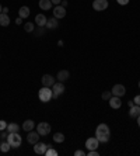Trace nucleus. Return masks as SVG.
Returning a JSON list of instances; mask_svg holds the SVG:
<instances>
[{
	"label": "nucleus",
	"instance_id": "obj_1",
	"mask_svg": "<svg viewBox=\"0 0 140 156\" xmlns=\"http://www.w3.org/2000/svg\"><path fill=\"white\" fill-rule=\"evenodd\" d=\"M95 138L100 142H104V144L109 141V138H111V129H109V127H108L107 124L102 122L97 127V129H95Z\"/></svg>",
	"mask_w": 140,
	"mask_h": 156
},
{
	"label": "nucleus",
	"instance_id": "obj_2",
	"mask_svg": "<svg viewBox=\"0 0 140 156\" xmlns=\"http://www.w3.org/2000/svg\"><path fill=\"white\" fill-rule=\"evenodd\" d=\"M38 98H39L42 103H48L53 98V93H52V89L50 87L43 86L39 91H38Z\"/></svg>",
	"mask_w": 140,
	"mask_h": 156
},
{
	"label": "nucleus",
	"instance_id": "obj_3",
	"mask_svg": "<svg viewBox=\"0 0 140 156\" xmlns=\"http://www.w3.org/2000/svg\"><path fill=\"white\" fill-rule=\"evenodd\" d=\"M6 141L10 144L11 148H20L22 144V138L18 135V132H9Z\"/></svg>",
	"mask_w": 140,
	"mask_h": 156
},
{
	"label": "nucleus",
	"instance_id": "obj_4",
	"mask_svg": "<svg viewBox=\"0 0 140 156\" xmlns=\"http://www.w3.org/2000/svg\"><path fill=\"white\" fill-rule=\"evenodd\" d=\"M50 89H52V93H53V98H58L60 94H63V91H65V84H63V82H56Z\"/></svg>",
	"mask_w": 140,
	"mask_h": 156
},
{
	"label": "nucleus",
	"instance_id": "obj_5",
	"mask_svg": "<svg viewBox=\"0 0 140 156\" xmlns=\"http://www.w3.org/2000/svg\"><path fill=\"white\" fill-rule=\"evenodd\" d=\"M109 3H108V0H94L93 2V9L95 11H104L108 9Z\"/></svg>",
	"mask_w": 140,
	"mask_h": 156
},
{
	"label": "nucleus",
	"instance_id": "obj_6",
	"mask_svg": "<svg viewBox=\"0 0 140 156\" xmlns=\"http://www.w3.org/2000/svg\"><path fill=\"white\" fill-rule=\"evenodd\" d=\"M36 132H38L41 136H46L50 132V125L48 122H39L36 125Z\"/></svg>",
	"mask_w": 140,
	"mask_h": 156
},
{
	"label": "nucleus",
	"instance_id": "obj_7",
	"mask_svg": "<svg viewBox=\"0 0 140 156\" xmlns=\"http://www.w3.org/2000/svg\"><path fill=\"white\" fill-rule=\"evenodd\" d=\"M48 146L49 145H46V144H43V142H36L35 144V146H34V152L36 153V155H45V152H46V149H48Z\"/></svg>",
	"mask_w": 140,
	"mask_h": 156
},
{
	"label": "nucleus",
	"instance_id": "obj_8",
	"mask_svg": "<svg viewBox=\"0 0 140 156\" xmlns=\"http://www.w3.org/2000/svg\"><path fill=\"white\" fill-rule=\"evenodd\" d=\"M112 94L114 96H118V97H122V96L126 94V89L123 84H115V86L112 87Z\"/></svg>",
	"mask_w": 140,
	"mask_h": 156
},
{
	"label": "nucleus",
	"instance_id": "obj_9",
	"mask_svg": "<svg viewBox=\"0 0 140 156\" xmlns=\"http://www.w3.org/2000/svg\"><path fill=\"white\" fill-rule=\"evenodd\" d=\"M53 17L55 18H63V17H66V7H63V6H55V9H53Z\"/></svg>",
	"mask_w": 140,
	"mask_h": 156
},
{
	"label": "nucleus",
	"instance_id": "obj_10",
	"mask_svg": "<svg viewBox=\"0 0 140 156\" xmlns=\"http://www.w3.org/2000/svg\"><path fill=\"white\" fill-rule=\"evenodd\" d=\"M108 101H109V105H111L112 108H115V110L121 108V105H122V100H121V97H118V96H114V94H112V97L109 98Z\"/></svg>",
	"mask_w": 140,
	"mask_h": 156
},
{
	"label": "nucleus",
	"instance_id": "obj_11",
	"mask_svg": "<svg viewBox=\"0 0 140 156\" xmlns=\"http://www.w3.org/2000/svg\"><path fill=\"white\" fill-rule=\"evenodd\" d=\"M98 145H100V141H98L95 136H91V138H88V139L86 141V146L90 149V151H94V149H97Z\"/></svg>",
	"mask_w": 140,
	"mask_h": 156
},
{
	"label": "nucleus",
	"instance_id": "obj_12",
	"mask_svg": "<svg viewBox=\"0 0 140 156\" xmlns=\"http://www.w3.org/2000/svg\"><path fill=\"white\" fill-rule=\"evenodd\" d=\"M39 136L41 135L38 134V132H34V131H29L28 135H27V142L28 144H32V145H35L36 142L39 141Z\"/></svg>",
	"mask_w": 140,
	"mask_h": 156
},
{
	"label": "nucleus",
	"instance_id": "obj_13",
	"mask_svg": "<svg viewBox=\"0 0 140 156\" xmlns=\"http://www.w3.org/2000/svg\"><path fill=\"white\" fill-rule=\"evenodd\" d=\"M55 83H56V80H55V77L52 76V75H43L42 76V84L43 86L52 87Z\"/></svg>",
	"mask_w": 140,
	"mask_h": 156
},
{
	"label": "nucleus",
	"instance_id": "obj_14",
	"mask_svg": "<svg viewBox=\"0 0 140 156\" xmlns=\"http://www.w3.org/2000/svg\"><path fill=\"white\" fill-rule=\"evenodd\" d=\"M46 27L48 30H55V28H58L59 27V20L58 18H55V17H52V18H49L46 21Z\"/></svg>",
	"mask_w": 140,
	"mask_h": 156
},
{
	"label": "nucleus",
	"instance_id": "obj_15",
	"mask_svg": "<svg viewBox=\"0 0 140 156\" xmlns=\"http://www.w3.org/2000/svg\"><path fill=\"white\" fill-rule=\"evenodd\" d=\"M34 128H35V122H34L32 120H25L24 124H22V129H24L25 132H29V131H32Z\"/></svg>",
	"mask_w": 140,
	"mask_h": 156
},
{
	"label": "nucleus",
	"instance_id": "obj_16",
	"mask_svg": "<svg viewBox=\"0 0 140 156\" xmlns=\"http://www.w3.org/2000/svg\"><path fill=\"white\" fill-rule=\"evenodd\" d=\"M69 77H70V72H69V70L63 69V70H59L58 72V80L59 82H66Z\"/></svg>",
	"mask_w": 140,
	"mask_h": 156
},
{
	"label": "nucleus",
	"instance_id": "obj_17",
	"mask_svg": "<svg viewBox=\"0 0 140 156\" xmlns=\"http://www.w3.org/2000/svg\"><path fill=\"white\" fill-rule=\"evenodd\" d=\"M46 17L43 14H36V17H35V23H36V26L38 27H45L46 26Z\"/></svg>",
	"mask_w": 140,
	"mask_h": 156
},
{
	"label": "nucleus",
	"instance_id": "obj_18",
	"mask_svg": "<svg viewBox=\"0 0 140 156\" xmlns=\"http://www.w3.org/2000/svg\"><path fill=\"white\" fill-rule=\"evenodd\" d=\"M129 115L132 117V118H137V117L140 115V105H133V107H130V111H129Z\"/></svg>",
	"mask_w": 140,
	"mask_h": 156
},
{
	"label": "nucleus",
	"instance_id": "obj_19",
	"mask_svg": "<svg viewBox=\"0 0 140 156\" xmlns=\"http://www.w3.org/2000/svg\"><path fill=\"white\" fill-rule=\"evenodd\" d=\"M9 24H10V17H9L6 13H2V14H0V26L7 27Z\"/></svg>",
	"mask_w": 140,
	"mask_h": 156
},
{
	"label": "nucleus",
	"instance_id": "obj_20",
	"mask_svg": "<svg viewBox=\"0 0 140 156\" xmlns=\"http://www.w3.org/2000/svg\"><path fill=\"white\" fill-rule=\"evenodd\" d=\"M39 7L42 10H49V9H52V2L50 0H39Z\"/></svg>",
	"mask_w": 140,
	"mask_h": 156
},
{
	"label": "nucleus",
	"instance_id": "obj_21",
	"mask_svg": "<svg viewBox=\"0 0 140 156\" xmlns=\"http://www.w3.org/2000/svg\"><path fill=\"white\" fill-rule=\"evenodd\" d=\"M18 16L21 18H27L29 16V9L27 7V6H22V7H20V10H18Z\"/></svg>",
	"mask_w": 140,
	"mask_h": 156
},
{
	"label": "nucleus",
	"instance_id": "obj_22",
	"mask_svg": "<svg viewBox=\"0 0 140 156\" xmlns=\"http://www.w3.org/2000/svg\"><path fill=\"white\" fill-rule=\"evenodd\" d=\"M20 125L18 124H15V122H10V124H7V131L9 132H18L20 131Z\"/></svg>",
	"mask_w": 140,
	"mask_h": 156
},
{
	"label": "nucleus",
	"instance_id": "obj_23",
	"mask_svg": "<svg viewBox=\"0 0 140 156\" xmlns=\"http://www.w3.org/2000/svg\"><path fill=\"white\" fill-rule=\"evenodd\" d=\"M10 149H11V146H10V144H9L7 141H3V142H2V144H0V151H2V152H3V153L9 152Z\"/></svg>",
	"mask_w": 140,
	"mask_h": 156
},
{
	"label": "nucleus",
	"instance_id": "obj_24",
	"mask_svg": "<svg viewBox=\"0 0 140 156\" xmlns=\"http://www.w3.org/2000/svg\"><path fill=\"white\" fill-rule=\"evenodd\" d=\"M53 141H55V142H59V144H62V142L65 141V135L62 134V132H56V134L53 135Z\"/></svg>",
	"mask_w": 140,
	"mask_h": 156
},
{
	"label": "nucleus",
	"instance_id": "obj_25",
	"mask_svg": "<svg viewBox=\"0 0 140 156\" xmlns=\"http://www.w3.org/2000/svg\"><path fill=\"white\" fill-rule=\"evenodd\" d=\"M45 155L46 156H58V151L56 149H53L52 146H48V149H46V152H45Z\"/></svg>",
	"mask_w": 140,
	"mask_h": 156
},
{
	"label": "nucleus",
	"instance_id": "obj_26",
	"mask_svg": "<svg viewBox=\"0 0 140 156\" xmlns=\"http://www.w3.org/2000/svg\"><path fill=\"white\" fill-rule=\"evenodd\" d=\"M35 30V24L34 23H25V31L27 33H32Z\"/></svg>",
	"mask_w": 140,
	"mask_h": 156
},
{
	"label": "nucleus",
	"instance_id": "obj_27",
	"mask_svg": "<svg viewBox=\"0 0 140 156\" xmlns=\"http://www.w3.org/2000/svg\"><path fill=\"white\" fill-rule=\"evenodd\" d=\"M101 97L104 98V100H109V98L112 97V91H104V93H102V96H101Z\"/></svg>",
	"mask_w": 140,
	"mask_h": 156
},
{
	"label": "nucleus",
	"instance_id": "obj_28",
	"mask_svg": "<svg viewBox=\"0 0 140 156\" xmlns=\"http://www.w3.org/2000/svg\"><path fill=\"white\" fill-rule=\"evenodd\" d=\"M45 28H46V27H38V30H36V35L38 37L43 35V34H45Z\"/></svg>",
	"mask_w": 140,
	"mask_h": 156
},
{
	"label": "nucleus",
	"instance_id": "obj_29",
	"mask_svg": "<svg viewBox=\"0 0 140 156\" xmlns=\"http://www.w3.org/2000/svg\"><path fill=\"white\" fill-rule=\"evenodd\" d=\"M4 129H7V122L4 120H0V131H4Z\"/></svg>",
	"mask_w": 140,
	"mask_h": 156
},
{
	"label": "nucleus",
	"instance_id": "obj_30",
	"mask_svg": "<svg viewBox=\"0 0 140 156\" xmlns=\"http://www.w3.org/2000/svg\"><path fill=\"white\" fill-rule=\"evenodd\" d=\"M7 135H9V131H7V132H4V131H2V135H0V138H2V141H6V139H7Z\"/></svg>",
	"mask_w": 140,
	"mask_h": 156
},
{
	"label": "nucleus",
	"instance_id": "obj_31",
	"mask_svg": "<svg viewBox=\"0 0 140 156\" xmlns=\"http://www.w3.org/2000/svg\"><path fill=\"white\" fill-rule=\"evenodd\" d=\"M88 156H100V153L97 152V149H94V151H90V152H88Z\"/></svg>",
	"mask_w": 140,
	"mask_h": 156
},
{
	"label": "nucleus",
	"instance_id": "obj_32",
	"mask_svg": "<svg viewBox=\"0 0 140 156\" xmlns=\"http://www.w3.org/2000/svg\"><path fill=\"white\" fill-rule=\"evenodd\" d=\"M133 101H135V104L136 105H140V94H137L136 97L133 98Z\"/></svg>",
	"mask_w": 140,
	"mask_h": 156
},
{
	"label": "nucleus",
	"instance_id": "obj_33",
	"mask_svg": "<svg viewBox=\"0 0 140 156\" xmlns=\"http://www.w3.org/2000/svg\"><path fill=\"white\" fill-rule=\"evenodd\" d=\"M116 2H118L121 6H126V4L129 3V0H116Z\"/></svg>",
	"mask_w": 140,
	"mask_h": 156
},
{
	"label": "nucleus",
	"instance_id": "obj_34",
	"mask_svg": "<svg viewBox=\"0 0 140 156\" xmlns=\"http://www.w3.org/2000/svg\"><path fill=\"white\" fill-rule=\"evenodd\" d=\"M84 155H86V153L83 152V151H76L74 152V156H84Z\"/></svg>",
	"mask_w": 140,
	"mask_h": 156
},
{
	"label": "nucleus",
	"instance_id": "obj_35",
	"mask_svg": "<svg viewBox=\"0 0 140 156\" xmlns=\"http://www.w3.org/2000/svg\"><path fill=\"white\" fill-rule=\"evenodd\" d=\"M50 2H52V4H55V6H59L62 0H50Z\"/></svg>",
	"mask_w": 140,
	"mask_h": 156
},
{
	"label": "nucleus",
	"instance_id": "obj_36",
	"mask_svg": "<svg viewBox=\"0 0 140 156\" xmlns=\"http://www.w3.org/2000/svg\"><path fill=\"white\" fill-rule=\"evenodd\" d=\"M15 24H17V26H20V24H22V18H21V17H18L17 20H15Z\"/></svg>",
	"mask_w": 140,
	"mask_h": 156
},
{
	"label": "nucleus",
	"instance_id": "obj_37",
	"mask_svg": "<svg viewBox=\"0 0 140 156\" xmlns=\"http://www.w3.org/2000/svg\"><path fill=\"white\" fill-rule=\"evenodd\" d=\"M60 6L66 7V6H67V2H66V0H62V2H60Z\"/></svg>",
	"mask_w": 140,
	"mask_h": 156
},
{
	"label": "nucleus",
	"instance_id": "obj_38",
	"mask_svg": "<svg viewBox=\"0 0 140 156\" xmlns=\"http://www.w3.org/2000/svg\"><path fill=\"white\" fill-rule=\"evenodd\" d=\"M128 105H129V107H133V105H135V101H133V100H129V101H128Z\"/></svg>",
	"mask_w": 140,
	"mask_h": 156
},
{
	"label": "nucleus",
	"instance_id": "obj_39",
	"mask_svg": "<svg viewBox=\"0 0 140 156\" xmlns=\"http://www.w3.org/2000/svg\"><path fill=\"white\" fill-rule=\"evenodd\" d=\"M58 45H59V47H63V41H58Z\"/></svg>",
	"mask_w": 140,
	"mask_h": 156
},
{
	"label": "nucleus",
	"instance_id": "obj_40",
	"mask_svg": "<svg viewBox=\"0 0 140 156\" xmlns=\"http://www.w3.org/2000/svg\"><path fill=\"white\" fill-rule=\"evenodd\" d=\"M7 11H9L7 7H3V13H6V14H7Z\"/></svg>",
	"mask_w": 140,
	"mask_h": 156
},
{
	"label": "nucleus",
	"instance_id": "obj_41",
	"mask_svg": "<svg viewBox=\"0 0 140 156\" xmlns=\"http://www.w3.org/2000/svg\"><path fill=\"white\" fill-rule=\"evenodd\" d=\"M137 124H139V128H140V115L137 117Z\"/></svg>",
	"mask_w": 140,
	"mask_h": 156
},
{
	"label": "nucleus",
	"instance_id": "obj_42",
	"mask_svg": "<svg viewBox=\"0 0 140 156\" xmlns=\"http://www.w3.org/2000/svg\"><path fill=\"white\" fill-rule=\"evenodd\" d=\"M3 13V7H2V4H0V14Z\"/></svg>",
	"mask_w": 140,
	"mask_h": 156
},
{
	"label": "nucleus",
	"instance_id": "obj_43",
	"mask_svg": "<svg viewBox=\"0 0 140 156\" xmlns=\"http://www.w3.org/2000/svg\"><path fill=\"white\" fill-rule=\"evenodd\" d=\"M139 89H140V80H139Z\"/></svg>",
	"mask_w": 140,
	"mask_h": 156
}]
</instances>
